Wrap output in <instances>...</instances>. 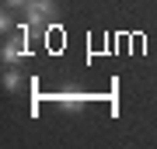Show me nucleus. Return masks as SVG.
<instances>
[{"mask_svg": "<svg viewBox=\"0 0 157 149\" xmlns=\"http://www.w3.org/2000/svg\"><path fill=\"white\" fill-rule=\"evenodd\" d=\"M28 55H32V49H28V28H21V31L14 35V42H11V45H4V62L11 66V62L28 59Z\"/></svg>", "mask_w": 157, "mask_h": 149, "instance_id": "1", "label": "nucleus"}, {"mask_svg": "<svg viewBox=\"0 0 157 149\" xmlns=\"http://www.w3.org/2000/svg\"><path fill=\"white\" fill-rule=\"evenodd\" d=\"M25 14H28V24H45L49 17H56V4L52 0H28Z\"/></svg>", "mask_w": 157, "mask_h": 149, "instance_id": "2", "label": "nucleus"}, {"mask_svg": "<svg viewBox=\"0 0 157 149\" xmlns=\"http://www.w3.org/2000/svg\"><path fill=\"white\" fill-rule=\"evenodd\" d=\"M52 101H56L59 108H67V111H77V108H84L91 97H87V94H77V90H70V94H56Z\"/></svg>", "mask_w": 157, "mask_h": 149, "instance_id": "3", "label": "nucleus"}, {"mask_svg": "<svg viewBox=\"0 0 157 149\" xmlns=\"http://www.w3.org/2000/svg\"><path fill=\"white\" fill-rule=\"evenodd\" d=\"M4 87H7V90H17V87H21V76H17L14 69H7V73H4Z\"/></svg>", "mask_w": 157, "mask_h": 149, "instance_id": "4", "label": "nucleus"}, {"mask_svg": "<svg viewBox=\"0 0 157 149\" xmlns=\"http://www.w3.org/2000/svg\"><path fill=\"white\" fill-rule=\"evenodd\" d=\"M4 4H21V7H25V4H28V0H4Z\"/></svg>", "mask_w": 157, "mask_h": 149, "instance_id": "5", "label": "nucleus"}]
</instances>
